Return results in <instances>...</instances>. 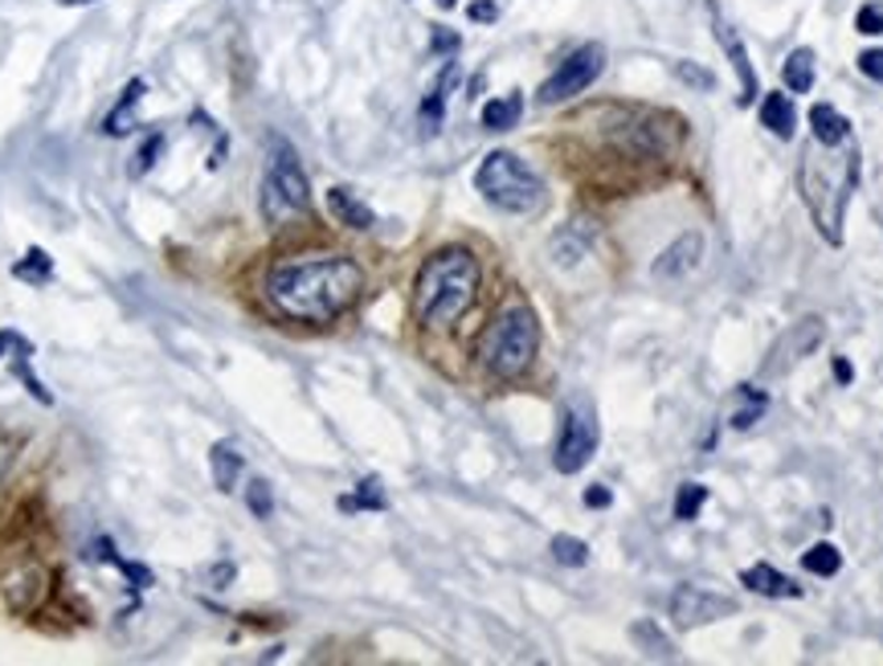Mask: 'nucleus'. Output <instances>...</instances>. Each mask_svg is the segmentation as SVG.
<instances>
[{"mask_svg":"<svg viewBox=\"0 0 883 666\" xmlns=\"http://www.w3.org/2000/svg\"><path fill=\"white\" fill-rule=\"evenodd\" d=\"M267 303L286 319L299 324H331L364 291V270L344 253H307V258H286L267 270Z\"/></svg>","mask_w":883,"mask_h":666,"instance_id":"1","label":"nucleus"},{"mask_svg":"<svg viewBox=\"0 0 883 666\" xmlns=\"http://www.w3.org/2000/svg\"><path fill=\"white\" fill-rule=\"evenodd\" d=\"M854 184H859V144L854 139L847 144L810 139V148L802 151V168H797V189H802V201L826 246H842V222H847Z\"/></svg>","mask_w":883,"mask_h":666,"instance_id":"2","label":"nucleus"},{"mask_svg":"<svg viewBox=\"0 0 883 666\" xmlns=\"http://www.w3.org/2000/svg\"><path fill=\"white\" fill-rule=\"evenodd\" d=\"M483 267L466 246H446L430 253L414 282V312L426 327L459 324L479 298Z\"/></svg>","mask_w":883,"mask_h":666,"instance_id":"3","label":"nucleus"},{"mask_svg":"<svg viewBox=\"0 0 883 666\" xmlns=\"http://www.w3.org/2000/svg\"><path fill=\"white\" fill-rule=\"evenodd\" d=\"M540 352V319L524 298H511L508 307H499L479 340L483 369L499 381H516L532 369Z\"/></svg>","mask_w":883,"mask_h":666,"instance_id":"4","label":"nucleus"},{"mask_svg":"<svg viewBox=\"0 0 883 666\" xmlns=\"http://www.w3.org/2000/svg\"><path fill=\"white\" fill-rule=\"evenodd\" d=\"M475 189L483 193V201H491L503 213H536L544 205V180L516 151L483 156L479 172H475Z\"/></svg>","mask_w":883,"mask_h":666,"instance_id":"5","label":"nucleus"},{"mask_svg":"<svg viewBox=\"0 0 883 666\" xmlns=\"http://www.w3.org/2000/svg\"><path fill=\"white\" fill-rule=\"evenodd\" d=\"M312 208V184L303 177V163L291 144H270L267 177H262V217L270 225H283Z\"/></svg>","mask_w":883,"mask_h":666,"instance_id":"6","label":"nucleus"},{"mask_svg":"<svg viewBox=\"0 0 883 666\" xmlns=\"http://www.w3.org/2000/svg\"><path fill=\"white\" fill-rule=\"evenodd\" d=\"M598 417L585 400H569L565 405V417H561V438H556L553 450V466L561 474H577L589 466L593 450H598Z\"/></svg>","mask_w":883,"mask_h":666,"instance_id":"7","label":"nucleus"},{"mask_svg":"<svg viewBox=\"0 0 883 666\" xmlns=\"http://www.w3.org/2000/svg\"><path fill=\"white\" fill-rule=\"evenodd\" d=\"M601 70H605V49H601L598 42L573 49L569 58L561 61L553 75L544 78V87H540V103L544 106L569 103V99H577L581 90H589L593 82H598Z\"/></svg>","mask_w":883,"mask_h":666,"instance_id":"8","label":"nucleus"},{"mask_svg":"<svg viewBox=\"0 0 883 666\" xmlns=\"http://www.w3.org/2000/svg\"><path fill=\"white\" fill-rule=\"evenodd\" d=\"M724 613H736V601L724 592H712L704 585H679L671 597V622L675 630H691V625L720 622Z\"/></svg>","mask_w":883,"mask_h":666,"instance_id":"9","label":"nucleus"},{"mask_svg":"<svg viewBox=\"0 0 883 666\" xmlns=\"http://www.w3.org/2000/svg\"><path fill=\"white\" fill-rule=\"evenodd\" d=\"M823 336H826V324L818 319V315H806V319L790 324V331H785V336L773 343L765 372H769V376H781L785 369H794L797 360H806V355L814 352L818 343H823Z\"/></svg>","mask_w":883,"mask_h":666,"instance_id":"10","label":"nucleus"},{"mask_svg":"<svg viewBox=\"0 0 883 666\" xmlns=\"http://www.w3.org/2000/svg\"><path fill=\"white\" fill-rule=\"evenodd\" d=\"M712 9V30H716V42H720V49L728 54V61H733V70H736V78H740V106H749V103H757V94H761V87H757V70H752V61H749V49H745V42H740V33L720 16V9H716V0L707 4Z\"/></svg>","mask_w":883,"mask_h":666,"instance_id":"11","label":"nucleus"},{"mask_svg":"<svg viewBox=\"0 0 883 666\" xmlns=\"http://www.w3.org/2000/svg\"><path fill=\"white\" fill-rule=\"evenodd\" d=\"M0 360H9L13 376L25 388H30L33 400H42V405H54V393H49V388L42 385V376L33 372V343L25 340L21 331H13V327H0Z\"/></svg>","mask_w":883,"mask_h":666,"instance_id":"12","label":"nucleus"},{"mask_svg":"<svg viewBox=\"0 0 883 666\" xmlns=\"http://www.w3.org/2000/svg\"><path fill=\"white\" fill-rule=\"evenodd\" d=\"M700 258H704V234L688 229V234H679L671 246L659 253L655 279H683V274H691V270L700 267Z\"/></svg>","mask_w":883,"mask_h":666,"instance_id":"13","label":"nucleus"},{"mask_svg":"<svg viewBox=\"0 0 883 666\" xmlns=\"http://www.w3.org/2000/svg\"><path fill=\"white\" fill-rule=\"evenodd\" d=\"M328 213L336 217L340 225H348V229H373L376 225V213L364 201H360L352 189H344V184H336V189H328Z\"/></svg>","mask_w":883,"mask_h":666,"instance_id":"14","label":"nucleus"},{"mask_svg":"<svg viewBox=\"0 0 883 666\" xmlns=\"http://www.w3.org/2000/svg\"><path fill=\"white\" fill-rule=\"evenodd\" d=\"M810 132H814L818 144H847L851 139V118L842 115L839 106L814 103L810 106Z\"/></svg>","mask_w":883,"mask_h":666,"instance_id":"15","label":"nucleus"},{"mask_svg":"<svg viewBox=\"0 0 883 666\" xmlns=\"http://www.w3.org/2000/svg\"><path fill=\"white\" fill-rule=\"evenodd\" d=\"M740 580H745V585H749L752 592H761V597H802V585H794V580L790 577H781L778 568H773V564H752V568H745V573H740Z\"/></svg>","mask_w":883,"mask_h":666,"instance_id":"16","label":"nucleus"},{"mask_svg":"<svg viewBox=\"0 0 883 666\" xmlns=\"http://www.w3.org/2000/svg\"><path fill=\"white\" fill-rule=\"evenodd\" d=\"M144 90H148V82L144 78H132L127 87H123V99L115 103V111L106 115V123H103V132L106 135H127V132H135L139 123H135V106H139V99H144Z\"/></svg>","mask_w":883,"mask_h":666,"instance_id":"17","label":"nucleus"},{"mask_svg":"<svg viewBox=\"0 0 883 666\" xmlns=\"http://www.w3.org/2000/svg\"><path fill=\"white\" fill-rule=\"evenodd\" d=\"M524 115V99H520V90H511V94H499L491 103H483V127L487 132H511L516 123Z\"/></svg>","mask_w":883,"mask_h":666,"instance_id":"18","label":"nucleus"},{"mask_svg":"<svg viewBox=\"0 0 883 666\" xmlns=\"http://www.w3.org/2000/svg\"><path fill=\"white\" fill-rule=\"evenodd\" d=\"M761 123L769 132L778 135V139H790L797 127V111L790 103V94H765L761 99Z\"/></svg>","mask_w":883,"mask_h":666,"instance_id":"19","label":"nucleus"},{"mask_svg":"<svg viewBox=\"0 0 883 666\" xmlns=\"http://www.w3.org/2000/svg\"><path fill=\"white\" fill-rule=\"evenodd\" d=\"M210 466H213V483H217V490H234V483H238L241 474V454L234 442H217L210 450Z\"/></svg>","mask_w":883,"mask_h":666,"instance_id":"20","label":"nucleus"},{"mask_svg":"<svg viewBox=\"0 0 883 666\" xmlns=\"http://www.w3.org/2000/svg\"><path fill=\"white\" fill-rule=\"evenodd\" d=\"M13 279L30 282V286H45V282L54 279V258H49L42 246H30L25 258H16L13 262Z\"/></svg>","mask_w":883,"mask_h":666,"instance_id":"21","label":"nucleus"},{"mask_svg":"<svg viewBox=\"0 0 883 666\" xmlns=\"http://www.w3.org/2000/svg\"><path fill=\"white\" fill-rule=\"evenodd\" d=\"M781 78H785V87H790V94H806L810 87H814V49H794L790 58H785V66H781Z\"/></svg>","mask_w":883,"mask_h":666,"instance_id":"22","label":"nucleus"},{"mask_svg":"<svg viewBox=\"0 0 883 666\" xmlns=\"http://www.w3.org/2000/svg\"><path fill=\"white\" fill-rule=\"evenodd\" d=\"M385 507H389V499H385V487L376 474H369L352 495L340 499V511H385Z\"/></svg>","mask_w":883,"mask_h":666,"instance_id":"23","label":"nucleus"},{"mask_svg":"<svg viewBox=\"0 0 883 666\" xmlns=\"http://www.w3.org/2000/svg\"><path fill=\"white\" fill-rule=\"evenodd\" d=\"M459 82V66L450 61L446 70H442V78H438V87L426 94V103H421V118L430 123V132H438V123H442V106H446V90Z\"/></svg>","mask_w":883,"mask_h":666,"instance_id":"24","label":"nucleus"},{"mask_svg":"<svg viewBox=\"0 0 883 666\" xmlns=\"http://www.w3.org/2000/svg\"><path fill=\"white\" fill-rule=\"evenodd\" d=\"M802 568L814 573V577H835V573L842 568V552L823 540V544H814V549L802 552Z\"/></svg>","mask_w":883,"mask_h":666,"instance_id":"25","label":"nucleus"},{"mask_svg":"<svg viewBox=\"0 0 883 666\" xmlns=\"http://www.w3.org/2000/svg\"><path fill=\"white\" fill-rule=\"evenodd\" d=\"M704 504H707V487H704V483H683V487H679V495H675V519H683V523L700 519Z\"/></svg>","mask_w":883,"mask_h":666,"instance_id":"26","label":"nucleus"},{"mask_svg":"<svg viewBox=\"0 0 883 666\" xmlns=\"http://www.w3.org/2000/svg\"><path fill=\"white\" fill-rule=\"evenodd\" d=\"M548 549H553L556 564H565V568H585L589 564V544L577 540V535H553Z\"/></svg>","mask_w":883,"mask_h":666,"instance_id":"27","label":"nucleus"},{"mask_svg":"<svg viewBox=\"0 0 883 666\" xmlns=\"http://www.w3.org/2000/svg\"><path fill=\"white\" fill-rule=\"evenodd\" d=\"M160 151H165V135L160 132H148L144 135V144H139V151H135L132 156V168H127V172H132L135 180L144 177V172H148L151 163L160 160Z\"/></svg>","mask_w":883,"mask_h":666,"instance_id":"28","label":"nucleus"},{"mask_svg":"<svg viewBox=\"0 0 883 666\" xmlns=\"http://www.w3.org/2000/svg\"><path fill=\"white\" fill-rule=\"evenodd\" d=\"M246 507L254 511V519L274 516V490H270L267 478H250V487H246Z\"/></svg>","mask_w":883,"mask_h":666,"instance_id":"29","label":"nucleus"},{"mask_svg":"<svg viewBox=\"0 0 883 666\" xmlns=\"http://www.w3.org/2000/svg\"><path fill=\"white\" fill-rule=\"evenodd\" d=\"M634 637H638V642H646V654H650V658H675V646L650 622L634 625Z\"/></svg>","mask_w":883,"mask_h":666,"instance_id":"30","label":"nucleus"},{"mask_svg":"<svg viewBox=\"0 0 883 666\" xmlns=\"http://www.w3.org/2000/svg\"><path fill=\"white\" fill-rule=\"evenodd\" d=\"M740 397L749 400V405H745V409H740V414L733 417V426H736V430H749L752 421H757V417L765 414V393H757V388H752V385H740Z\"/></svg>","mask_w":883,"mask_h":666,"instance_id":"31","label":"nucleus"},{"mask_svg":"<svg viewBox=\"0 0 883 666\" xmlns=\"http://www.w3.org/2000/svg\"><path fill=\"white\" fill-rule=\"evenodd\" d=\"M854 30L868 33V37L883 33V4H863V9L854 13Z\"/></svg>","mask_w":883,"mask_h":666,"instance_id":"32","label":"nucleus"},{"mask_svg":"<svg viewBox=\"0 0 883 666\" xmlns=\"http://www.w3.org/2000/svg\"><path fill=\"white\" fill-rule=\"evenodd\" d=\"M675 75L683 78L688 87H695V90H712V87H716V78L707 75V70H700V66H688V61H679V66H675Z\"/></svg>","mask_w":883,"mask_h":666,"instance_id":"33","label":"nucleus"},{"mask_svg":"<svg viewBox=\"0 0 883 666\" xmlns=\"http://www.w3.org/2000/svg\"><path fill=\"white\" fill-rule=\"evenodd\" d=\"M859 70H863L871 82H883V49H863V54H859Z\"/></svg>","mask_w":883,"mask_h":666,"instance_id":"34","label":"nucleus"},{"mask_svg":"<svg viewBox=\"0 0 883 666\" xmlns=\"http://www.w3.org/2000/svg\"><path fill=\"white\" fill-rule=\"evenodd\" d=\"M614 504V495L601 487V483H593V487L585 490V507H610Z\"/></svg>","mask_w":883,"mask_h":666,"instance_id":"35","label":"nucleus"},{"mask_svg":"<svg viewBox=\"0 0 883 666\" xmlns=\"http://www.w3.org/2000/svg\"><path fill=\"white\" fill-rule=\"evenodd\" d=\"M499 16V4L495 0H475L471 4V21H495Z\"/></svg>","mask_w":883,"mask_h":666,"instance_id":"36","label":"nucleus"},{"mask_svg":"<svg viewBox=\"0 0 883 666\" xmlns=\"http://www.w3.org/2000/svg\"><path fill=\"white\" fill-rule=\"evenodd\" d=\"M434 49H438V54H446V49H459V33L434 30Z\"/></svg>","mask_w":883,"mask_h":666,"instance_id":"37","label":"nucleus"},{"mask_svg":"<svg viewBox=\"0 0 883 666\" xmlns=\"http://www.w3.org/2000/svg\"><path fill=\"white\" fill-rule=\"evenodd\" d=\"M835 376H839V385H851V376H854V372H851V364H847V360H842V355H839V360H835Z\"/></svg>","mask_w":883,"mask_h":666,"instance_id":"38","label":"nucleus"},{"mask_svg":"<svg viewBox=\"0 0 883 666\" xmlns=\"http://www.w3.org/2000/svg\"><path fill=\"white\" fill-rule=\"evenodd\" d=\"M58 4H94V0H58Z\"/></svg>","mask_w":883,"mask_h":666,"instance_id":"39","label":"nucleus"},{"mask_svg":"<svg viewBox=\"0 0 883 666\" xmlns=\"http://www.w3.org/2000/svg\"><path fill=\"white\" fill-rule=\"evenodd\" d=\"M438 4H442V9H454V4H459V0H438Z\"/></svg>","mask_w":883,"mask_h":666,"instance_id":"40","label":"nucleus"},{"mask_svg":"<svg viewBox=\"0 0 883 666\" xmlns=\"http://www.w3.org/2000/svg\"><path fill=\"white\" fill-rule=\"evenodd\" d=\"M875 217H880V222H883V208H880V213H875Z\"/></svg>","mask_w":883,"mask_h":666,"instance_id":"41","label":"nucleus"}]
</instances>
